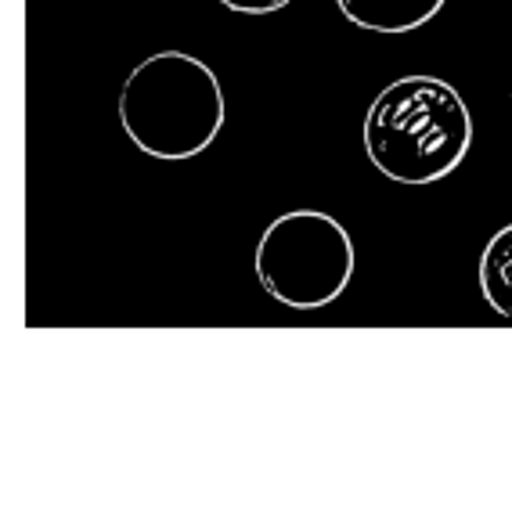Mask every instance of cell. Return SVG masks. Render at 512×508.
<instances>
[{"label":"cell","instance_id":"5b68a950","mask_svg":"<svg viewBox=\"0 0 512 508\" xmlns=\"http://www.w3.org/2000/svg\"><path fill=\"white\" fill-rule=\"evenodd\" d=\"M480 292L491 310L512 318V224L494 231L480 256Z\"/></svg>","mask_w":512,"mask_h":508},{"label":"cell","instance_id":"7a4b0ae2","mask_svg":"<svg viewBox=\"0 0 512 508\" xmlns=\"http://www.w3.org/2000/svg\"><path fill=\"white\" fill-rule=\"evenodd\" d=\"M224 91L210 65L184 51H159L130 69L119 91V123L134 148L163 163L195 159L224 130Z\"/></svg>","mask_w":512,"mask_h":508},{"label":"cell","instance_id":"3957f363","mask_svg":"<svg viewBox=\"0 0 512 508\" xmlns=\"http://www.w3.org/2000/svg\"><path fill=\"white\" fill-rule=\"evenodd\" d=\"M253 267L267 296L285 307H329L354 278V238L325 209H289L264 227Z\"/></svg>","mask_w":512,"mask_h":508},{"label":"cell","instance_id":"8992f818","mask_svg":"<svg viewBox=\"0 0 512 508\" xmlns=\"http://www.w3.org/2000/svg\"><path fill=\"white\" fill-rule=\"evenodd\" d=\"M228 11H238V15H271V11L289 8L293 0H217Z\"/></svg>","mask_w":512,"mask_h":508},{"label":"cell","instance_id":"6da1fadb","mask_svg":"<svg viewBox=\"0 0 512 508\" xmlns=\"http://www.w3.org/2000/svg\"><path fill=\"white\" fill-rule=\"evenodd\" d=\"M473 148V112L440 76H401L375 94L365 116V152L397 184H437Z\"/></svg>","mask_w":512,"mask_h":508},{"label":"cell","instance_id":"277c9868","mask_svg":"<svg viewBox=\"0 0 512 508\" xmlns=\"http://www.w3.org/2000/svg\"><path fill=\"white\" fill-rule=\"evenodd\" d=\"M448 0H336L343 19L354 22L357 29L383 33V37H401L422 29L440 15Z\"/></svg>","mask_w":512,"mask_h":508}]
</instances>
